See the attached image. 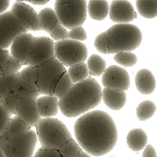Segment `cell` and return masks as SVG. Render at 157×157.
Returning <instances> with one entry per match:
<instances>
[{"mask_svg": "<svg viewBox=\"0 0 157 157\" xmlns=\"http://www.w3.org/2000/svg\"><path fill=\"white\" fill-rule=\"evenodd\" d=\"M37 68L36 85L40 95L53 96V87L57 81L66 71L65 66L54 58L39 66Z\"/></svg>", "mask_w": 157, "mask_h": 157, "instance_id": "ba28073f", "label": "cell"}, {"mask_svg": "<svg viewBox=\"0 0 157 157\" xmlns=\"http://www.w3.org/2000/svg\"><path fill=\"white\" fill-rule=\"evenodd\" d=\"M109 12L110 19L117 24L128 23L137 17L131 3L126 0L111 2Z\"/></svg>", "mask_w": 157, "mask_h": 157, "instance_id": "5bb4252c", "label": "cell"}, {"mask_svg": "<svg viewBox=\"0 0 157 157\" xmlns=\"http://www.w3.org/2000/svg\"><path fill=\"white\" fill-rule=\"evenodd\" d=\"M50 34L51 39L54 41H59L66 40L68 38V32L67 31L64 27H63L61 24L57 25L55 28H53L51 31L49 32Z\"/></svg>", "mask_w": 157, "mask_h": 157, "instance_id": "836d02e7", "label": "cell"}, {"mask_svg": "<svg viewBox=\"0 0 157 157\" xmlns=\"http://www.w3.org/2000/svg\"><path fill=\"white\" fill-rule=\"evenodd\" d=\"M81 149L77 141L71 137L58 149V151L63 157H77Z\"/></svg>", "mask_w": 157, "mask_h": 157, "instance_id": "f546056e", "label": "cell"}, {"mask_svg": "<svg viewBox=\"0 0 157 157\" xmlns=\"http://www.w3.org/2000/svg\"><path fill=\"white\" fill-rule=\"evenodd\" d=\"M87 33L83 26H78L68 32V38L76 41H84L87 39Z\"/></svg>", "mask_w": 157, "mask_h": 157, "instance_id": "d590c367", "label": "cell"}, {"mask_svg": "<svg viewBox=\"0 0 157 157\" xmlns=\"http://www.w3.org/2000/svg\"><path fill=\"white\" fill-rule=\"evenodd\" d=\"M136 7L138 13L146 19H153L157 14L156 0H139L136 1Z\"/></svg>", "mask_w": 157, "mask_h": 157, "instance_id": "603a6c76", "label": "cell"}, {"mask_svg": "<svg viewBox=\"0 0 157 157\" xmlns=\"http://www.w3.org/2000/svg\"><path fill=\"white\" fill-rule=\"evenodd\" d=\"M87 53L86 45L79 41L66 39L55 43L56 58L64 66L71 67L84 62Z\"/></svg>", "mask_w": 157, "mask_h": 157, "instance_id": "52a82bcc", "label": "cell"}, {"mask_svg": "<svg viewBox=\"0 0 157 157\" xmlns=\"http://www.w3.org/2000/svg\"><path fill=\"white\" fill-rule=\"evenodd\" d=\"M94 47L96 50L103 54H108V44L106 32L98 34L94 40Z\"/></svg>", "mask_w": 157, "mask_h": 157, "instance_id": "e575fe53", "label": "cell"}, {"mask_svg": "<svg viewBox=\"0 0 157 157\" xmlns=\"http://www.w3.org/2000/svg\"><path fill=\"white\" fill-rule=\"evenodd\" d=\"M28 31H40L38 14L34 8L25 3L17 1L14 3L11 10Z\"/></svg>", "mask_w": 157, "mask_h": 157, "instance_id": "4fadbf2b", "label": "cell"}, {"mask_svg": "<svg viewBox=\"0 0 157 157\" xmlns=\"http://www.w3.org/2000/svg\"><path fill=\"white\" fill-rule=\"evenodd\" d=\"M11 117V115L6 111L2 104L0 105V135L6 128Z\"/></svg>", "mask_w": 157, "mask_h": 157, "instance_id": "74e56055", "label": "cell"}, {"mask_svg": "<svg viewBox=\"0 0 157 157\" xmlns=\"http://www.w3.org/2000/svg\"><path fill=\"white\" fill-rule=\"evenodd\" d=\"M67 72L73 83L81 82L87 79L89 77V71L86 63H81L69 67Z\"/></svg>", "mask_w": 157, "mask_h": 157, "instance_id": "484cf974", "label": "cell"}, {"mask_svg": "<svg viewBox=\"0 0 157 157\" xmlns=\"http://www.w3.org/2000/svg\"><path fill=\"white\" fill-rule=\"evenodd\" d=\"M108 54L131 52L137 49L142 40V33L133 24H116L106 31Z\"/></svg>", "mask_w": 157, "mask_h": 157, "instance_id": "3957f363", "label": "cell"}, {"mask_svg": "<svg viewBox=\"0 0 157 157\" xmlns=\"http://www.w3.org/2000/svg\"><path fill=\"white\" fill-rule=\"evenodd\" d=\"M36 99L32 97L21 98L14 113L31 128L36 126L42 119L37 108Z\"/></svg>", "mask_w": 157, "mask_h": 157, "instance_id": "9a60e30c", "label": "cell"}, {"mask_svg": "<svg viewBox=\"0 0 157 157\" xmlns=\"http://www.w3.org/2000/svg\"><path fill=\"white\" fill-rule=\"evenodd\" d=\"M0 157H5L4 155V154H3L2 151L1 150H0Z\"/></svg>", "mask_w": 157, "mask_h": 157, "instance_id": "b9f144b4", "label": "cell"}, {"mask_svg": "<svg viewBox=\"0 0 157 157\" xmlns=\"http://www.w3.org/2000/svg\"><path fill=\"white\" fill-rule=\"evenodd\" d=\"M22 64L11 55L2 68L0 76L8 74H17L21 71Z\"/></svg>", "mask_w": 157, "mask_h": 157, "instance_id": "d6a6232c", "label": "cell"}, {"mask_svg": "<svg viewBox=\"0 0 157 157\" xmlns=\"http://www.w3.org/2000/svg\"><path fill=\"white\" fill-rule=\"evenodd\" d=\"M30 129H32L31 127H29L25 122H24L19 117L15 116L11 117L7 127L5 130L8 133H10L11 135H13L14 134L28 131Z\"/></svg>", "mask_w": 157, "mask_h": 157, "instance_id": "f1b7e54d", "label": "cell"}, {"mask_svg": "<svg viewBox=\"0 0 157 157\" xmlns=\"http://www.w3.org/2000/svg\"><path fill=\"white\" fill-rule=\"evenodd\" d=\"M102 83L106 88L127 91L131 85L128 72L119 66L113 65L106 68L102 75Z\"/></svg>", "mask_w": 157, "mask_h": 157, "instance_id": "7c38bea8", "label": "cell"}, {"mask_svg": "<svg viewBox=\"0 0 157 157\" xmlns=\"http://www.w3.org/2000/svg\"><path fill=\"white\" fill-rule=\"evenodd\" d=\"M48 0H33V1H29V2L36 5H44L47 3Z\"/></svg>", "mask_w": 157, "mask_h": 157, "instance_id": "ab89813d", "label": "cell"}, {"mask_svg": "<svg viewBox=\"0 0 157 157\" xmlns=\"http://www.w3.org/2000/svg\"><path fill=\"white\" fill-rule=\"evenodd\" d=\"M135 83L138 92L144 95L152 94L156 88L155 77L148 69L143 68L139 71L135 77Z\"/></svg>", "mask_w": 157, "mask_h": 157, "instance_id": "e0dca14e", "label": "cell"}, {"mask_svg": "<svg viewBox=\"0 0 157 157\" xmlns=\"http://www.w3.org/2000/svg\"><path fill=\"white\" fill-rule=\"evenodd\" d=\"M20 100L21 98L19 96L14 92L11 91L3 98L2 105L8 113L13 116L15 113V111H16L17 107L19 105Z\"/></svg>", "mask_w": 157, "mask_h": 157, "instance_id": "1f68e13d", "label": "cell"}, {"mask_svg": "<svg viewBox=\"0 0 157 157\" xmlns=\"http://www.w3.org/2000/svg\"><path fill=\"white\" fill-rule=\"evenodd\" d=\"M42 147L58 150L72 137L64 123L54 117H44L35 126Z\"/></svg>", "mask_w": 157, "mask_h": 157, "instance_id": "277c9868", "label": "cell"}, {"mask_svg": "<svg viewBox=\"0 0 157 157\" xmlns=\"http://www.w3.org/2000/svg\"><path fill=\"white\" fill-rule=\"evenodd\" d=\"M77 157H92L91 156H90L88 153L86 152L85 151L82 150V149H81V150L79 152V153H78V155H77Z\"/></svg>", "mask_w": 157, "mask_h": 157, "instance_id": "60d3db41", "label": "cell"}, {"mask_svg": "<svg viewBox=\"0 0 157 157\" xmlns=\"http://www.w3.org/2000/svg\"><path fill=\"white\" fill-rule=\"evenodd\" d=\"M41 30L49 33L53 28L60 25L56 12L51 8H44L38 13Z\"/></svg>", "mask_w": 157, "mask_h": 157, "instance_id": "7402d4cb", "label": "cell"}, {"mask_svg": "<svg viewBox=\"0 0 157 157\" xmlns=\"http://www.w3.org/2000/svg\"><path fill=\"white\" fill-rule=\"evenodd\" d=\"M35 38L29 33H24L15 39L10 46V53L22 65H26Z\"/></svg>", "mask_w": 157, "mask_h": 157, "instance_id": "2e32d148", "label": "cell"}, {"mask_svg": "<svg viewBox=\"0 0 157 157\" xmlns=\"http://www.w3.org/2000/svg\"><path fill=\"white\" fill-rule=\"evenodd\" d=\"M54 58H56L54 41L46 36H40L35 38L26 65L38 67Z\"/></svg>", "mask_w": 157, "mask_h": 157, "instance_id": "8fae6325", "label": "cell"}, {"mask_svg": "<svg viewBox=\"0 0 157 157\" xmlns=\"http://www.w3.org/2000/svg\"><path fill=\"white\" fill-rule=\"evenodd\" d=\"M89 16L96 21H102L107 17L109 10V2L105 0H91L87 5Z\"/></svg>", "mask_w": 157, "mask_h": 157, "instance_id": "44dd1931", "label": "cell"}, {"mask_svg": "<svg viewBox=\"0 0 157 157\" xmlns=\"http://www.w3.org/2000/svg\"><path fill=\"white\" fill-rule=\"evenodd\" d=\"M87 2L85 0H57L55 2L56 12L60 24L66 29H71L82 26L87 12Z\"/></svg>", "mask_w": 157, "mask_h": 157, "instance_id": "5b68a950", "label": "cell"}, {"mask_svg": "<svg viewBox=\"0 0 157 157\" xmlns=\"http://www.w3.org/2000/svg\"><path fill=\"white\" fill-rule=\"evenodd\" d=\"M72 85H73V83L69 77L67 71L64 72L57 81L53 87V96L58 99L61 98L68 93Z\"/></svg>", "mask_w": 157, "mask_h": 157, "instance_id": "cb8c5ba5", "label": "cell"}, {"mask_svg": "<svg viewBox=\"0 0 157 157\" xmlns=\"http://www.w3.org/2000/svg\"><path fill=\"white\" fill-rule=\"evenodd\" d=\"M87 66L90 74L99 77L106 70L107 63L100 56L93 54L87 60Z\"/></svg>", "mask_w": 157, "mask_h": 157, "instance_id": "d4e9b609", "label": "cell"}, {"mask_svg": "<svg viewBox=\"0 0 157 157\" xmlns=\"http://www.w3.org/2000/svg\"><path fill=\"white\" fill-rule=\"evenodd\" d=\"M102 89L98 81L87 78L73 83L71 90L59 99V109L68 117H75L88 112L101 103Z\"/></svg>", "mask_w": 157, "mask_h": 157, "instance_id": "7a4b0ae2", "label": "cell"}, {"mask_svg": "<svg viewBox=\"0 0 157 157\" xmlns=\"http://www.w3.org/2000/svg\"><path fill=\"white\" fill-rule=\"evenodd\" d=\"M110 157H113V156H110Z\"/></svg>", "mask_w": 157, "mask_h": 157, "instance_id": "7bdbcfd3", "label": "cell"}, {"mask_svg": "<svg viewBox=\"0 0 157 157\" xmlns=\"http://www.w3.org/2000/svg\"><path fill=\"white\" fill-rule=\"evenodd\" d=\"M38 77L37 68L27 66L18 73L13 91L20 98L32 97L38 98L40 96L36 81Z\"/></svg>", "mask_w": 157, "mask_h": 157, "instance_id": "30bf717a", "label": "cell"}, {"mask_svg": "<svg viewBox=\"0 0 157 157\" xmlns=\"http://www.w3.org/2000/svg\"><path fill=\"white\" fill-rule=\"evenodd\" d=\"M113 59L117 64L125 67H131L137 64V57L132 52H118Z\"/></svg>", "mask_w": 157, "mask_h": 157, "instance_id": "4dcf8cb0", "label": "cell"}, {"mask_svg": "<svg viewBox=\"0 0 157 157\" xmlns=\"http://www.w3.org/2000/svg\"><path fill=\"white\" fill-rule=\"evenodd\" d=\"M33 157H63L58 150L42 147L34 153Z\"/></svg>", "mask_w": 157, "mask_h": 157, "instance_id": "8d00e7d4", "label": "cell"}, {"mask_svg": "<svg viewBox=\"0 0 157 157\" xmlns=\"http://www.w3.org/2000/svg\"><path fill=\"white\" fill-rule=\"evenodd\" d=\"M74 133L81 148L95 156L107 155L117 141L116 123L109 115L101 110L83 114L75 123Z\"/></svg>", "mask_w": 157, "mask_h": 157, "instance_id": "6da1fadb", "label": "cell"}, {"mask_svg": "<svg viewBox=\"0 0 157 157\" xmlns=\"http://www.w3.org/2000/svg\"><path fill=\"white\" fill-rule=\"evenodd\" d=\"M156 107L155 102L146 100L140 102L136 109V115L140 121H147L155 115Z\"/></svg>", "mask_w": 157, "mask_h": 157, "instance_id": "4316f807", "label": "cell"}, {"mask_svg": "<svg viewBox=\"0 0 157 157\" xmlns=\"http://www.w3.org/2000/svg\"><path fill=\"white\" fill-rule=\"evenodd\" d=\"M17 76L18 73L0 76V98L2 100L13 90Z\"/></svg>", "mask_w": 157, "mask_h": 157, "instance_id": "83f0119b", "label": "cell"}, {"mask_svg": "<svg viewBox=\"0 0 157 157\" xmlns=\"http://www.w3.org/2000/svg\"><path fill=\"white\" fill-rule=\"evenodd\" d=\"M144 149L142 157H156V150L151 144L146 145Z\"/></svg>", "mask_w": 157, "mask_h": 157, "instance_id": "f35d334b", "label": "cell"}, {"mask_svg": "<svg viewBox=\"0 0 157 157\" xmlns=\"http://www.w3.org/2000/svg\"><path fill=\"white\" fill-rule=\"evenodd\" d=\"M27 32L28 29L11 11L0 14V49H7L18 36Z\"/></svg>", "mask_w": 157, "mask_h": 157, "instance_id": "9c48e42d", "label": "cell"}, {"mask_svg": "<svg viewBox=\"0 0 157 157\" xmlns=\"http://www.w3.org/2000/svg\"><path fill=\"white\" fill-rule=\"evenodd\" d=\"M37 141L36 131L30 129L12 135L2 151L5 157H33Z\"/></svg>", "mask_w": 157, "mask_h": 157, "instance_id": "8992f818", "label": "cell"}, {"mask_svg": "<svg viewBox=\"0 0 157 157\" xmlns=\"http://www.w3.org/2000/svg\"><path fill=\"white\" fill-rule=\"evenodd\" d=\"M102 98L106 106L112 110H120L125 106L126 94L122 90L105 88L102 90Z\"/></svg>", "mask_w": 157, "mask_h": 157, "instance_id": "ac0fdd59", "label": "cell"}, {"mask_svg": "<svg viewBox=\"0 0 157 157\" xmlns=\"http://www.w3.org/2000/svg\"><path fill=\"white\" fill-rule=\"evenodd\" d=\"M126 143L131 150L139 152L147 145V136L141 128H133L128 132L126 136Z\"/></svg>", "mask_w": 157, "mask_h": 157, "instance_id": "ffe728a7", "label": "cell"}, {"mask_svg": "<svg viewBox=\"0 0 157 157\" xmlns=\"http://www.w3.org/2000/svg\"><path fill=\"white\" fill-rule=\"evenodd\" d=\"M36 105L41 117H53L58 113L59 99L53 96L43 95L36 99Z\"/></svg>", "mask_w": 157, "mask_h": 157, "instance_id": "d6986e66", "label": "cell"}]
</instances>
